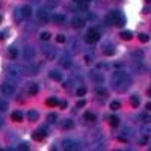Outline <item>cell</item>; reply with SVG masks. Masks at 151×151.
Here are the masks:
<instances>
[{"label":"cell","instance_id":"6da1fadb","mask_svg":"<svg viewBox=\"0 0 151 151\" xmlns=\"http://www.w3.org/2000/svg\"><path fill=\"white\" fill-rule=\"evenodd\" d=\"M129 83H130V79H129L127 73H124V71L113 73V76H112V86L115 88L116 91L124 92L125 89H127Z\"/></svg>","mask_w":151,"mask_h":151},{"label":"cell","instance_id":"7a4b0ae2","mask_svg":"<svg viewBox=\"0 0 151 151\" xmlns=\"http://www.w3.org/2000/svg\"><path fill=\"white\" fill-rule=\"evenodd\" d=\"M112 15H113V26H118V27H122L125 24V17L122 12L119 11H112Z\"/></svg>","mask_w":151,"mask_h":151},{"label":"cell","instance_id":"3957f363","mask_svg":"<svg viewBox=\"0 0 151 151\" xmlns=\"http://www.w3.org/2000/svg\"><path fill=\"white\" fill-rule=\"evenodd\" d=\"M24 68H20V67H15V65H11L9 70H8V77L14 79V80H18L21 77V71Z\"/></svg>","mask_w":151,"mask_h":151},{"label":"cell","instance_id":"277c9868","mask_svg":"<svg viewBox=\"0 0 151 151\" xmlns=\"http://www.w3.org/2000/svg\"><path fill=\"white\" fill-rule=\"evenodd\" d=\"M0 91H2V94L3 95H6V97H11V95H14V92H15V86L12 85V83H2L0 85Z\"/></svg>","mask_w":151,"mask_h":151},{"label":"cell","instance_id":"5b68a950","mask_svg":"<svg viewBox=\"0 0 151 151\" xmlns=\"http://www.w3.org/2000/svg\"><path fill=\"white\" fill-rule=\"evenodd\" d=\"M100 40V32L98 30H94V29H91L89 32L86 33V36H85V41L88 42V44H94V42H97Z\"/></svg>","mask_w":151,"mask_h":151},{"label":"cell","instance_id":"8992f818","mask_svg":"<svg viewBox=\"0 0 151 151\" xmlns=\"http://www.w3.org/2000/svg\"><path fill=\"white\" fill-rule=\"evenodd\" d=\"M42 53H44L45 58L50 59V60H53V59L56 58V50H55L52 45H44V47H42Z\"/></svg>","mask_w":151,"mask_h":151},{"label":"cell","instance_id":"52a82bcc","mask_svg":"<svg viewBox=\"0 0 151 151\" xmlns=\"http://www.w3.org/2000/svg\"><path fill=\"white\" fill-rule=\"evenodd\" d=\"M36 17L40 18L41 21H48V20H50L48 9H47V8H40V9L36 11Z\"/></svg>","mask_w":151,"mask_h":151},{"label":"cell","instance_id":"ba28073f","mask_svg":"<svg viewBox=\"0 0 151 151\" xmlns=\"http://www.w3.org/2000/svg\"><path fill=\"white\" fill-rule=\"evenodd\" d=\"M23 58L26 59V60H33V58H35V50L32 48V47H24L23 48Z\"/></svg>","mask_w":151,"mask_h":151},{"label":"cell","instance_id":"9c48e42d","mask_svg":"<svg viewBox=\"0 0 151 151\" xmlns=\"http://www.w3.org/2000/svg\"><path fill=\"white\" fill-rule=\"evenodd\" d=\"M71 26L74 29H82V27H85V20L82 17H73L71 18Z\"/></svg>","mask_w":151,"mask_h":151},{"label":"cell","instance_id":"30bf717a","mask_svg":"<svg viewBox=\"0 0 151 151\" xmlns=\"http://www.w3.org/2000/svg\"><path fill=\"white\" fill-rule=\"evenodd\" d=\"M47 134H48L47 133V129H40V130H36V132L32 133V137H33L35 141H42Z\"/></svg>","mask_w":151,"mask_h":151},{"label":"cell","instance_id":"8fae6325","mask_svg":"<svg viewBox=\"0 0 151 151\" xmlns=\"http://www.w3.org/2000/svg\"><path fill=\"white\" fill-rule=\"evenodd\" d=\"M62 148L64 150H76L77 148V144H76L74 141H71V139H65L64 142H62Z\"/></svg>","mask_w":151,"mask_h":151},{"label":"cell","instance_id":"7c38bea8","mask_svg":"<svg viewBox=\"0 0 151 151\" xmlns=\"http://www.w3.org/2000/svg\"><path fill=\"white\" fill-rule=\"evenodd\" d=\"M48 76H50V79H52V80H56V82L62 80V73L58 71V70H52L48 73Z\"/></svg>","mask_w":151,"mask_h":151},{"label":"cell","instance_id":"4fadbf2b","mask_svg":"<svg viewBox=\"0 0 151 151\" xmlns=\"http://www.w3.org/2000/svg\"><path fill=\"white\" fill-rule=\"evenodd\" d=\"M91 79H92L94 82H97V83H103V80H104L103 74H101V73H98V71H95V73L91 74Z\"/></svg>","mask_w":151,"mask_h":151},{"label":"cell","instance_id":"5bb4252c","mask_svg":"<svg viewBox=\"0 0 151 151\" xmlns=\"http://www.w3.org/2000/svg\"><path fill=\"white\" fill-rule=\"evenodd\" d=\"M27 92L30 94V95H35V94H38V85L36 83H27Z\"/></svg>","mask_w":151,"mask_h":151},{"label":"cell","instance_id":"9a60e30c","mask_svg":"<svg viewBox=\"0 0 151 151\" xmlns=\"http://www.w3.org/2000/svg\"><path fill=\"white\" fill-rule=\"evenodd\" d=\"M104 55L107 56H112L113 53H115V47H113V44H104Z\"/></svg>","mask_w":151,"mask_h":151},{"label":"cell","instance_id":"2e32d148","mask_svg":"<svg viewBox=\"0 0 151 151\" xmlns=\"http://www.w3.org/2000/svg\"><path fill=\"white\" fill-rule=\"evenodd\" d=\"M59 64L64 67V68H70V67H71V60H70V58H67V56H62V58L59 59Z\"/></svg>","mask_w":151,"mask_h":151},{"label":"cell","instance_id":"e0dca14e","mask_svg":"<svg viewBox=\"0 0 151 151\" xmlns=\"http://www.w3.org/2000/svg\"><path fill=\"white\" fill-rule=\"evenodd\" d=\"M27 118H29V121L35 122V121H38V118H40V113H38L36 110H30V112L27 113Z\"/></svg>","mask_w":151,"mask_h":151},{"label":"cell","instance_id":"ac0fdd59","mask_svg":"<svg viewBox=\"0 0 151 151\" xmlns=\"http://www.w3.org/2000/svg\"><path fill=\"white\" fill-rule=\"evenodd\" d=\"M53 21H55L56 24H64V23H65V15L55 14V15H53Z\"/></svg>","mask_w":151,"mask_h":151},{"label":"cell","instance_id":"d6986e66","mask_svg":"<svg viewBox=\"0 0 151 151\" xmlns=\"http://www.w3.org/2000/svg\"><path fill=\"white\" fill-rule=\"evenodd\" d=\"M21 12H23L24 18H29V17L32 15V8L26 5V6H23V8H21Z\"/></svg>","mask_w":151,"mask_h":151},{"label":"cell","instance_id":"ffe728a7","mask_svg":"<svg viewBox=\"0 0 151 151\" xmlns=\"http://www.w3.org/2000/svg\"><path fill=\"white\" fill-rule=\"evenodd\" d=\"M11 118H12V121H15V122H21L23 121V113L21 112H14L11 115Z\"/></svg>","mask_w":151,"mask_h":151},{"label":"cell","instance_id":"44dd1931","mask_svg":"<svg viewBox=\"0 0 151 151\" xmlns=\"http://www.w3.org/2000/svg\"><path fill=\"white\" fill-rule=\"evenodd\" d=\"M109 124L112 125V127H118V125H119V118L115 116V115L109 116Z\"/></svg>","mask_w":151,"mask_h":151},{"label":"cell","instance_id":"7402d4cb","mask_svg":"<svg viewBox=\"0 0 151 151\" xmlns=\"http://www.w3.org/2000/svg\"><path fill=\"white\" fill-rule=\"evenodd\" d=\"M121 38H122V40H125V41H129V40H132V38H133V33L130 30H122L121 32Z\"/></svg>","mask_w":151,"mask_h":151},{"label":"cell","instance_id":"603a6c76","mask_svg":"<svg viewBox=\"0 0 151 151\" xmlns=\"http://www.w3.org/2000/svg\"><path fill=\"white\" fill-rule=\"evenodd\" d=\"M14 18H15V21H17V23H20V21L24 18V15H23L21 9H15V12H14Z\"/></svg>","mask_w":151,"mask_h":151},{"label":"cell","instance_id":"cb8c5ba5","mask_svg":"<svg viewBox=\"0 0 151 151\" xmlns=\"http://www.w3.org/2000/svg\"><path fill=\"white\" fill-rule=\"evenodd\" d=\"M95 113H92V112H85V119L86 121H89V122H94L95 121Z\"/></svg>","mask_w":151,"mask_h":151},{"label":"cell","instance_id":"d4e9b609","mask_svg":"<svg viewBox=\"0 0 151 151\" xmlns=\"http://www.w3.org/2000/svg\"><path fill=\"white\" fill-rule=\"evenodd\" d=\"M73 125H74V122H73L71 119H64V121H62V129H65V130L71 129Z\"/></svg>","mask_w":151,"mask_h":151},{"label":"cell","instance_id":"484cf974","mask_svg":"<svg viewBox=\"0 0 151 151\" xmlns=\"http://www.w3.org/2000/svg\"><path fill=\"white\" fill-rule=\"evenodd\" d=\"M130 104H132L133 107L139 106V97H137V95H132V97H130Z\"/></svg>","mask_w":151,"mask_h":151},{"label":"cell","instance_id":"4316f807","mask_svg":"<svg viewBox=\"0 0 151 151\" xmlns=\"http://www.w3.org/2000/svg\"><path fill=\"white\" fill-rule=\"evenodd\" d=\"M8 107H9V103L6 101V100H2V98H0V112L8 110Z\"/></svg>","mask_w":151,"mask_h":151},{"label":"cell","instance_id":"83f0119b","mask_svg":"<svg viewBox=\"0 0 151 151\" xmlns=\"http://www.w3.org/2000/svg\"><path fill=\"white\" fill-rule=\"evenodd\" d=\"M9 55H11L12 59H17L18 58V50L15 47H9Z\"/></svg>","mask_w":151,"mask_h":151},{"label":"cell","instance_id":"f1b7e54d","mask_svg":"<svg viewBox=\"0 0 151 151\" xmlns=\"http://www.w3.org/2000/svg\"><path fill=\"white\" fill-rule=\"evenodd\" d=\"M45 104H47V106H50V107H55V106H58V104H59V101H58L56 98H48L47 101H45Z\"/></svg>","mask_w":151,"mask_h":151},{"label":"cell","instance_id":"f546056e","mask_svg":"<svg viewBox=\"0 0 151 151\" xmlns=\"http://www.w3.org/2000/svg\"><path fill=\"white\" fill-rule=\"evenodd\" d=\"M47 121L50 124H55L58 121V116H56V113H48V116H47Z\"/></svg>","mask_w":151,"mask_h":151},{"label":"cell","instance_id":"4dcf8cb0","mask_svg":"<svg viewBox=\"0 0 151 151\" xmlns=\"http://www.w3.org/2000/svg\"><path fill=\"white\" fill-rule=\"evenodd\" d=\"M59 5V0H47V6L48 8H56Z\"/></svg>","mask_w":151,"mask_h":151},{"label":"cell","instance_id":"1f68e13d","mask_svg":"<svg viewBox=\"0 0 151 151\" xmlns=\"http://www.w3.org/2000/svg\"><path fill=\"white\" fill-rule=\"evenodd\" d=\"M95 91H97V94H98V95H101V97H107V91L104 89V88H97Z\"/></svg>","mask_w":151,"mask_h":151},{"label":"cell","instance_id":"d6a6232c","mask_svg":"<svg viewBox=\"0 0 151 151\" xmlns=\"http://www.w3.org/2000/svg\"><path fill=\"white\" fill-rule=\"evenodd\" d=\"M150 133H151V127L150 125H144L142 127V134L144 136H150Z\"/></svg>","mask_w":151,"mask_h":151},{"label":"cell","instance_id":"836d02e7","mask_svg":"<svg viewBox=\"0 0 151 151\" xmlns=\"http://www.w3.org/2000/svg\"><path fill=\"white\" fill-rule=\"evenodd\" d=\"M40 38H41V41H48L50 40V32H42L40 35Z\"/></svg>","mask_w":151,"mask_h":151},{"label":"cell","instance_id":"e575fe53","mask_svg":"<svg viewBox=\"0 0 151 151\" xmlns=\"http://www.w3.org/2000/svg\"><path fill=\"white\" fill-rule=\"evenodd\" d=\"M119 107H121V103H119V101H112V103H110V109H112V110H118Z\"/></svg>","mask_w":151,"mask_h":151},{"label":"cell","instance_id":"d590c367","mask_svg":"<svg viewBox=\"0 0 151 151\" xmlns=\"http://www.w3.org/2000/svg\"><path fill=\"white\" fill-rule=\"evenodd\" d=\"M85 94H86V88H85V86H80L79 89H77V95H79V97H83Z\"/></svg>","mask_w":151,"mask_h":151},{"label":"cell","instance_id":"8d00e7d4","mask_svg":"<svg viewBox=\"0 0 151 151\" xmlns=\"http://www.w3.org/2000/svg\"><path fill=\"white\" fill-rule=\"evenodd\" d=\"M148 40H150L148 35H145V33H141V35H139V41H141V42H147Z\"/></svg>","mask_w":151,"mask_h":151},{"label":"cell","instance_id":"74e56055","mask_svg":"<svg viewBox=\"0 0 151 151\" xmlns=\"http://www.w3.org/2000/svg\"><path fill=\"white\" fill-rule=\"evenodd\" d=\"M56 41L62 44V42H65V41H67V38H65V35H58V36H56Z\"/></svg>","mask_w":151,"mask_h":151},{"label":"cell","instance_id":"f35d334b","mask_svg":"<svg viewBox=\"0 0 151 151\" xmlns=\"http://www.w3.org/2000/svg\"><path fill=\"white\" fill-rule=\"evenodd\" d=\"M85 62H86V64H88V65H91V64H92V58L86 55V56H85Z\"/></svg>","mask_w":151,"mask_h":151},{"label":"cell","instance_id":"ab89813d","mask_svg":"<svg viewBox=\"0 0 151 151\" xmlns=\"http://www.w3.org/2000/svg\"><path fill=\"white\" fill-rule=\"evenodd\" d=\"M18 150H24V151H27V150H29V145H27V144H21V145L18 147Z\"/></svg>","mask_w":151,"mask_h":151},{"label":"cell","instance_id":"60d3db41","mask_svg":"<svg viewBox=\"0 0 151 151\" xmlns=\"http://www.w3.org/2000/svg\"><path fill=\"white\" fill-rule=\"evenodd\" d=\"M59 106H60V109H67V106H68V104H67V101H60V103H59Z\"/></svg>","mask_w":151,"mask_h":151},{"label":"cell","instance_id":"b9f144b4","mask_svg":"<svg viewBox=\"0 0 151 151\" xmlns=\"http://www.w3.org/2000/svg\"><path fill=\"white\" fill-rule=\"evenodd\" d=\"M85 104H86V103H85V100H80V101L77 103V107H83Z\"/></svg>","mask_w":151,"mask_h":151},{"label":"cell","instance_id":"7bdbcfd3","mask_svg":"<svg viewBox=\"0 0 151 151\" xmlns=\"http://www.w3.org/2000/svg\"><path fill=\"white\" fill-rule=\"evenodd\" d=\"M145 142H147V137H142V139L139 141V144H145Z\"/></svg>","mask_w":151,"mask_h":151},{"label":"cell","instance_id":"ee69618b","mask_svg":"<svg viewBox=\"0 0 151 151\" xmlns=\"http://www.w3.org/2000/svg\"><path fill=\"white\" fill-rule=\"evenodd\" d=\"M144 12H145V14H148V12H150V8H148V6H145V8H144Z\"/></svg>","mask_w":151,"mask_h":151},{"label":"cell","instance_id":"f6af8a7d","mask_svg":"<svg viewBox=\"0 0 151 151\" xmlns=\"http://www.w3.org/2000/svg\"><path fill=\"white\" fill-rule=\"evenodd\" d=\"M145 107H147V110H151V103H147V106H145Z\"/></svg>","mask_w":151,"mask_h":151},{"label":"cell","instance_id":"bcb514c9","mask_svg":"<svg viewBox=\"0 0 151 151\" xmlns=\"http://www.w3.org/2000/svg\"><path fill=\"white\" fill-rule=\"evenodd\" d=\"M2 40H5V33L0 32V41H2Z\"/></svg>","mask_w":151,"mask_h":151},{"label":"cell","instance_id":"7dc6e473","mask_svg":"<svg viewBox=\"0 0 151 151\" xmlns=\"http://www.w3.org/2000/svg\"><path fill=\"white\" fill-rule=\"evenodd\" d=\"M2 125H3V116L0 115V127H2Z\"/></svg>","mask_w":151,"mask_h":151},{"label":"cell","instance_id":"c3c4849f","mask_svg":"<svg viewBox=\"0 0 151 151\" xmlns=\"http://www.w3.org/2000/svg\"><path fill=\"white\" fill-rule=\"evenodd\" d=\"M30 2H33V3H40L41 0H30Z\"/></svg>","mask_w":151,"mask_h":151},{"label":"cell","instance_id":"681fc988","mask_svg":"<svg viewBox=\"0 0 151 151\" xmlns=\"http://www.w3.org/2000/svg\"><path fill=\"white\" fill-rule=\"evenodd\" d=\"M147 94H148V97H151V89H148V92H147Z\"/></svg>","mask_w":151,"mask_h":151},{"label":"cell","instance_id":"f907efd6","mask_svg":"<svg viewBox=\"0 0 151 151\" xmlns=\"http://www.w3.org/2000/svg\"><path fill=\"white\" fill-rule=\"evenodd\" d=\"M145 2H147V3H151V0H145Z\"/></svg>","mask_w":151,"mask_h":151},{"label":"cell","instance_id":"816d5d0a","mask_svg":"<svg viewBox=\"0 0 151 151\" xmlns=\"http://www.w3.org/2000/svg\"><path fill=\"white\" fill-rule=\"evenodd\" d=\"M0 23H2V17H0Z\"/></svg>","mask_w":151,"mask_h":151}]
</instances>
